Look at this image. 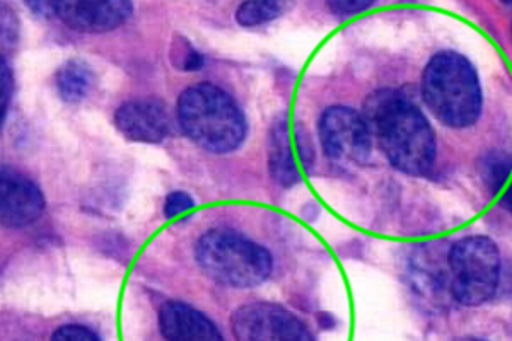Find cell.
Segmentation results:
<instances>
[{
	"mask_svg": "<svg viewBox=\"0 0 512 341\" xmlns=\"http://www.w3.org/2000/svg\"><path fill=\"white\" fill-rule=\"evenodd\" d=\"M364 120L398 171L422 176L434 166V130L407 94L396 89L376 91L367 98Z\"/></svg>",
	"mask_w": 512,
	"mask_h": 341,
	"instance_id": "obj_1",
	"label": "cell"
},
{
	"mask_svg": "<svg viewBox=\"0 0 512 341\" xmlns=\"http://www.w3.org/2000/svg\"><path fill=\"white\" fill-rule=\"evenodd\" d=\"M178 122L188 139L212 154H229L243 144L246 120L226 91L210 82L188 87L178 98Z\"/></svg>",
	"mask_w": 512,
	"mask_h": 341,
	"instance_id": "obj_2",
	"label": "cell"
},
{
	"mask_svg": "<svg viewBox=\"0 0 512 341\" xmlns=\"http://www.w3.org/2000/svg\"><path fill=\"white\" fill-rule=\"evenodd\" d=\"M425 105L451 128L472 127L482 113V87L477 70L461 53H436L422 76Z\"/></svg>",
	"mask_w": 512,
	"mask_h": 341,
	"instance_id": "obj_3",
	"label": "cell"
},
{
	"mask_svg": "<svg viewBox=\"0 0 512 341\" xmlns=\"http://www.w3.org/2000/svg\"><path fill=\"white\" fill-rule=\"evenodd\" d=\"M195 260L217 284L251 289L272 273V256L260 244L231 229H212L195 244Z\"/></svg>",
	"mask_w": 512,
	"mask_h": 341,
	"instance_id": "obj_4",
	"label": "cell"
},
{
	"mask_svg": "<svg viewBox=\"0 0 512 341\" xmlns=\"http://www.w3.org/2000/svg\"><path fill=\"white\" fill-rule=\"evenodd\" d=\"M448 261L456 301L480 306L494 297L501 284V255L492 239L465 237L451 248Z\"/></svg>",
	"mask_w": 512,
	"mask_h": 341,
	"instance_id": "obj_5",
	"label": "cell"
},
{
	"mask_svg": "<svg viewBox=\"0 0 512 341\" xmlns=\"http://www.w3.org/2000/svg\"><path fill=\"white\" fill-rule=\"evenodd\" d=\"M236 341H315L306 324L286 307L272 302H251L231 318Z\"/></svg>",
	"mask_w": 512,
	"mask_h": 341,
	"instance_id": "obj_6",
	"label": "cell"
},
{
	"mask_svg": "<svg viewBox=\"0 0 512 341\" xmlns=\"http://www.w3.org/2000/svg\"><path fill=\"white\" fill-rule=\"evenodd\" d=\"M320 139L333 162H364L373 147V133L364 116L347 106H332L320 118Z\"/></svg>",
	"mask_w": 512,
	"mask_h": 341,
	"instance_id": "obj_7",
	"label": "cell"
},
{
	"mask_svg": "<svg viewBox=\"0 0 512 341\" xmlns=\"http://www.w3.org/2000/svg\"><path fill=\"white\" fill-rule=\"evenodd\" d=\"M45 210V198L40 188L11 166H2L0 176V217L2 224L12 229L26 227L40 219Z\"/></svg>",
	"mask_w": 512,
	"mask_h": 341,
	"instance_id": "obj_8",
	"label": "cell"
},
{
	"mask_svg": "<svg viewBox=\"0 0 512 341\" xmlns=\"http://www.w3.org/2000/svg\"><path fill=\"white\" fill-rule=\"evenodd\" d=\"M115 125L128 140L159 144L168 137L171 120L159 99L137 98L123 103L115 111Z\"/></svg>",
	"mask_w": 512,
	"mask_h": 341,
	"instance_id": "obj_9",
	"label": "cell"
},
{
	"mask_svg": "<svg viewBox=\"0 0 512 341\" xmlns=\"http://www.w3.org/2000/svg\"><path fill=\"white\" fill-rule=\"evenodd\" d=\"M130 2H55V16L79 33H106L132 16Z\"/></svg>",
	"mask_w": 512,
	"mask_h": 341,
	"instance_id": "obj_10",
	"label": "cell"
},
{
	"mask_svg": "<svg viewBox=\"0 0 512 341\" xmlns=\"http://www.w3.org/2000/svg\"><path fill=\"white\" fill-rule=\"evenodd\" d=\"M159 328L166 341H224L216 324L185 302H164Z\"/></svg>",
	"mask_w": 512,
	"mask_h": 341,
	"instance_id": "obj_11",
	"label": "cell"
},
{
	"mask_svg": "<svg viewBox=\"0 0 512 341\" xmlns=\"http://www.w3.org/2000/svg\"><path fill=\"white\" fill-rule=\"evenodd\" d=\"M296 151L304 156L306 152L311 154L303 145V137H297L296 144H292L289 120L286 115L279 116L270 128L268 137V169L280 186H294L301 180Z\"/></svg>",
	"mask_w": 512,
	"mask_h": 341,
	"instance_id": "obj_12",
	"label": "cell"
},
{
	"mask_svg": "<svg viewBox=\"0 0 512 341\" xmlns=\"http://www.w3.org/2000/svg\"><path fill=\"white\" fill-rule=\"evenodd\" d=\"M55 86H57L60 98L64 99L65 103H70V105L81 103V101L88 98V94L93 89V70L84 60H79V58L67 60L57 70Z\"/></svg>",
	"mask_w": 512,
	"mask_h": 341,
	"instance_id": "obj_13",
	"label": "cell"
},
{
	"mask_svg": "<svg viewBox=\"0 0 512 341\" xmlns=\"http://www.w3.org/2000/svg\"><path fill=\"white\" fill-rule=\"evenodd\" d=\"M478 173L490 193L499 195L512 178V156L504 151L487 152L478 162Z\"/></svg>",
	"mask_w": 512,
	"mask_h": 341,
	"instance_id": "obj_14",
	"label": "cell"
},
{
	"mask_svg": "<svg viewBox=\"0 0 512 341\" xmlns=\"http://www.w3.org/2000/svg\"><path fill=\"white\" fill-rule=\"evenodd\" d=\"M282 11L284 6L280 2H245L236 11V21L241 26L251 28V26H260L268 21H274Z\"/></svg>",
	"mask_w": 512,
	"mask_h": 341,
	"instance_id": "obj_15",
	"label": "cell"
},
{
	"mask_svg": "<svg viewBox=\"0 0 512 341\" xmlns=\"http://www.w3.org/2000/svg\"><path fill=\"white\" fill-rule=\"evenodd\" d=\"M50 341H101L93 330L81 324H65L53 331Z\"/></svg>",
	"mask_w": 512,
	"mask_h": 341,
	"instance_id": "obj_16",
	"label": "cell"
},
{
	"mask_svg": "<svg viewBox=\"0 0 512 341\" xmlns=\"http://www.w3.org/2000/svg\"><path fill=\"white\" fill-rule=\"evenodd\" d=\"M171 55H173L171 58L175 60V64L178 65L181 70H187V72L198 70L204 65V57H202L200 53L195 52V50L188 45L187 41H183L181 45L175 47Z\"/></svg>",
	"mask_w": 512,
	"mask_h": 341,
	"instance_id": "obj_17",
	"label": "cell"
},
{
	"mask_svg": "<svg viewBox=\"0 0 512 341\" xmlns=\"http://www.w3.org/2000/svg\"><path fill=\"white\" fill-rule=\"evenodd\" d=\"M195 207L192 197L185 191H173L164 203V215L166 219H175L178 215L185 214Z\"/></svg>",
	"mask_w": 512,
	"mask_h": 341,
	"instance_id": "obj_18",
	"label": "cell"
},
{
	"mask_svg": "<svg viewBox=\"0 0 512 341\" xmlns=\"http://www.w3.org/2000/svg\"><path fill=\"white\" fill-rule=\"evenodd\" d=\"M373 6V2L371 0H352V2H330L328 7H330V11L333 14H337V16H342V18H347V16H354V14H359V12H364L369 7Z\"/></svg>",
	"mask_w": 512,
	"mask_h": 341,
	"instance_id": "obj_19",
	"label": "cell"
},
{
	"mask_svg": "<svg viewBox=\"0 0 512 341\" xmlns=\"http://www.w3.org/2000/svg\"><path fill=\"white\" fill-rule=\"evenodd\" d=\"M12 89H14V81H12L11 67L7 64L6 57H2V122H6Z\"/></svg>",
	"mask_w": 512,
	"mask_h": 341,
	"instance_id": "obj_20",
	"label": "cell"
},
{
	"mask_svg": "<svg viewBox=\"0 0 512 341\" xmlns=\"http://www.w3.org/2000/svg\"><path fill=\"white\" fill-rule=\"evenodd\" d=\"M28 7L40 16H55V2H28Z\"/></svg>",
	"mask_w": 512,
	"mask_h": 341,
	"instance_id": "obj_21",
	"label": "cell"
},
{
	"mask_svg": "<svg viewBox=\"0 0 512 341\" xmlns=\"http://www.w3.org/2000/svg\"><path fill=\"white\" fill-rule=\"evenodd\" d=\"M501 203L502 207H504L506 210H509V212L512 214V178L511 181L507 183L506 191L502 193Z\"/></svg>",
	"mask_w": 512,
	"mask_h": 341,
	"instance_id": "obj_22",
	"label": "cell"
},
{
	"mask_svg": "<svg viewBox=\"0 0 512 341\" xmlns=\"http://www.w3.org/2000/svg\"><path fill=\"white\" fill-rule=\"evenodd\" d=\"M456 341H483V340H480V338H472V336H466V338H460V340H456Z\"/></svg>",
	"mask_w": 512,
	"mask_h": 341,
	"instance_id": "obj_23",
	"label": "cell"
},
{
	"mask_svg": "<svg viewBox=\"0 0 512 341\" xmlns=\"http://www.w3.org/2000/svg\"><path fill=\"white\" fill-rule=\"evenodd\" d=\"M509 290H511V295H512V275H511V285H509Z\"/></svg>",
	"mask_w": 512,
	"mask_h": 341,
	"instance_id": "obj_24",
	"label": "cell"
}]
</instances>
